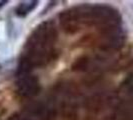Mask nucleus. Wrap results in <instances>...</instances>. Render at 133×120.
I'll return each instance as SVG.
<instances>
[{
  "mask_svg": "<svg viewBox=\"0 0 133 120\" xmlns=\"http://www.w3.org/2000/svg\"><path fill=\"white\" fill-rule=\"evenodd\" d=\"M57 40V30L53 21L42 22L34 29L27 40L25 49L38 51H54Z\"/></svg>",
  "mask_w": 133,
  "mask_h": 120,
  "instance_id": "obj_1",
  "label": "nucleus"
},
{
  "mask_svg": "<svg viewBox=\"0 0 133 120\" xmlns=\"http://www.w3.org/2000/svg\"><path fill=\"white\" fill-rule=\"evenodd\" d=\"M86 22H92L102 28L120 25L121 17L116 9L108 5L84 6Z\"/></svg>",
  "mask_w": 133,
  "mask_h": 120,
  "instance_id": "obj_2",
  "label": "nucleus"
},
{
  "mask_svg": "<svg viewBox=\"0 0 133 120\" xmlns=\"http://www.w3.org/2000/svg\"><path fill=\"white\" fill-rule=\"evenodd\" d=\"M60 27L66 34H74L79 31L83 23L86 22L84 6L73 7L63 10L58 16Z\"/></svg>",
  "mask_w": 133,
  "mask_h": 120,
  "instance_id": "obj_3",
  "label": "nucleus"
},
{
  "mask_svg": "<svg viewBox=\"0 0 133 120\" xmlns=\"http://www.w3.org/2000/svg\"><path fill=\"white\" fill-rule=\"evenodd\" d=\"M101 38L102 40L100 43V49L104 52L118 50L123 46L125 41V36L120 25L102 28Z\"/></svg>",
  "mask_w": 133,
  "mask_h": 120,
  "instance_id": "obj_4",
  "label": "nucleus"
},
{
  "mask_svg": "<svg viewBox=\"0 0 133 120\" xmlns=\"http://www.w3.org/2000/svg\"><path fill=\"white\" fill-rule=\"evenodd\" d=\"M105 60L103 57H92L90 55H81L73 61L71 70L80 73H97L103 68Z\"/></svg>",
  "mask_w": 133,
  "mask_h": 120,
  "instance_id": "obj_5",
  "label": "nucleus"
},
{
  "mask_svg": "<svg viewBox=\"0 0 133 120\" xmlns=\"http://www.w3.org/2000/svg\"><path fill=\"white\" fill-rule=\"evenodd\" d=\"M40 91L39 80L35 76L27 74L22 75L17 81V92L21 97L32 98Z\"/></svg>",
  "mask_w": 133,
  "mask_h": 120,
  "instance_id": "obj_6",
  "label": "nucleus"
},
{
  "mask_svg": "<svg viewBox=\"0 0 133 120\" xmlns=\"http://www.w3.org/2000/svg\"><path fill=\"white\" fill-rule=\"evenodd\" d=\"M38 1H27V2H21L18 6L16 7L15 13L19 17H25L27 14L33 11L35 7L37 6Z\"/></svg>",
  "mask_w": 133,
  "mask_h": 120,
  "instance_id": "obj_7",
  "label": "nucleus"
},
{
  "mask_svg": "<svg viewBox=\"0 0 133 120\" xmlns=\"http://www.w3.org/2000/svg\"><path fill=\"white\" fill-rule=\"evenodd\" d=\"M120 91L127 96H133V74L127 76L120 85Z\"/></svg>",
  "mask_w": 133,
  "mask_h": 120,
  "instance_id": "obj_8",
  "label": "nucleus"
},
{
  "mask_svg": "<svg viewBox=\"0 0 133 120\" xmlns=\"http://www.w3.org/2000/svg\"><path fill=\"white\" fill-rule=\"evenodd\" d=\"M7 2H8V1H0V8L4 6L5 4H7Z\"/></svg>",
  "mask_w": 133,
  "mask_h": 120,
  "instance_id": "obj_9",
  "label": "nucleus"
},
{
  "mask_svg": "<svg viewBox=\"0 0 133 120\" xmlns=\"http://www.w3.org/2000/svg\"><path fill=\"white\" fill-rule=\"evenodd\" d=\"M0 68H1V65H0Z\"/></svg>",
  "mask_w": 133,
  "mask_h": 120,
  "instance_id": "obj_10",
  "label": "nucleus"
}]
</instances>
